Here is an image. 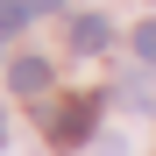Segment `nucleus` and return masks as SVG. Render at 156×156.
Instances as JSON below:
<instances>
[{
	"instance_id": "f257e3e1",
	"label": "nucleus",
	"mask_w": 156,
	"mask_h": 156,
	"mask_svg": "<svg viewBox=\"0 0 156 156\" xmlns=\"http://www.w3.org/2000/svg\"><path fill=\"white\" fill-rule=\"evenodd\" d=\"M92 121H99V99H92V92H78V99H57L43 128H50V142H57V149H78V142L92 135Z\"/></svg>"
},
{
	"instance_id": "f03ea898",
	"label": "nucleus",
	"mask_w": 156,
	"mask_h": 156,
	"mask_svg": "<svg viewBox=\"0 0 156 156\" xmlns=\"http://www.w3.org/2000/svg\"><path fill=\"white\" fill-rule=\"evenodd\" d=\"M107 43H114V29H107V14H78V21H71V50H78V57H99Z\"/></svg>"
},
{
	"instance_id": "7ed1b4c3",
	"label": "nucleus",
	"mask_w": 156,
	"mask_h": 156,
	"mask_svg": "<svg viewBox=\"0 0 156 156\" xmlns=\"http://www.w3.org/2000/svg\"><path fill=\"white\" fill-rule=\"evenodd\" d=\"M7 85H14L21 99H36V92H50V64H43V57H14V64H7Z\"/></svg>"
},
{
	"instance_id": "20e7f679",
	"label": "nucleus",
	"mask_w": 156,
	"mask_h": 156,
	"mask_svg": "<svg viewBox=\"0 0 156 156\" xmlns=\"http://www.w3.org/2000/svg\"><path fill=\"white\" fill-rule=\"evenodd\" d=\"M14 29H29V7L21 0H0V36H14Z\"/></svg>"
},
{
	"instance_id": "39448f33",
	"label": "nucleus",
	"mask_w": 156,
	"mask_h": 156,
	"mask_svg": "<svg viewBox=\"0 0 156 156\" xmlns=\"http://www.w3.org/2000/svg\"><path fill=\"white\" fill-rule=\"evenodd\" d=\"M135 57H142V64H156V21H142V29H135Z\"/></svg>"
},
{
	"instance_id": "423d86ee",
	"label": "nucleus",
	"mask_w": 156,
	"mask_h": 156,
	"mask_svg": "<svg viewBox=\"0 0 156 156\" xmlns=\"http://www.w3.org/2000/svg\"><path fill=\"white\" fill-rule=\"evenodd\" d=\"M21 7H29V21H36V14H57L64 0H21Z\"/></svg>"
},
{
	"instance_id": "0eeeda50",
	"label": "nucleus",
	"mask_w": 156,
	"mask_h": 156,
	"mask_svg": "<svg viewBox=\"0 0 156 156\" xmlns=\"http://www.w3.org/2000/svg\"><path fill=\"white\" fill-rule=\"evenodd\" d=\"M0 142H7V114H0Z\"/></svg>"
}]
</instances>
